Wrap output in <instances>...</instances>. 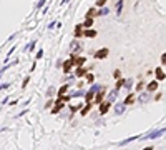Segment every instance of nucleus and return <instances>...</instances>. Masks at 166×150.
I'll return each mask as SVG.
<instances>
[{"label":"nucleus","instance_id":"obj_7","mask_svg":"<svg viewBox=\"0 0 166 150\" xmlns=\"http://www.w3.org/2000/svg\"><path fill=\"white\" fill-rule=\"evenodd\" d=\"M154 74H156V79L158 80H165L166 79V74L163 72V68H156V70H154Z\"/></svg>","mask_w":166,"mask_h":150},{"label":"nucleus","instance_id":"obj_11","mask_svg":"<svg viewBox=\"0 0 166 150\" xmlns=\"http://www.w3.org/2000/svg\"><path fill=\"white\" fill-rule=\"evenodd\" d=\"M83 35V25H76V29H75V37L78 38Z\"/></svg>","mask_w":166,"mask_h":150},{"label":"nucleus","instance_id":"obj_26","mask_svg":"<svg viewBox=\"0 0 166 150\" xmlns=\"http://www.w3.org/2000/svg\"><path fill=\"white\" fill-rule=\"evenodd\" d=\"M106 0H96V7H105Z\"/></svg>","mask_w":166,"mask_h":150},{"label":"nucleus","instance_id":"obj_13","mask_svg":"<svg viewBox=\"0 0 166 150\" xmlns=\"http://www.w3.org/2000/svg\"><path fill=\"white\" fill-rule=\"evenodd\" d=\"M149 100V93L146 92V93H141V97H140V104H146Z\"/></svg>","mask_w":166,"mask_h":150},{"label":"nucleus","instance_id":"obj_31","mask_svg":"<svg viewBox=\"0 0 166 150\" xmlns=\"http://www.w3.org/2000/svg\"><path fill=\"white\" fill-rule=\"evenodd\" d=\"M82 95H83L82 92H76V93H73V95H71V97H82Z\"/></svg>","mask_w":166,"mask_h":150},{"label":"nucleus","instance_id":"obj_1","mask_svg":"<svg viewBox=\"0 0 166 150\" xmlns=\"http://www.w3.org/2000/svg\"><path fill=\"white\" fill-rule=\"evenodd\" d=\"M62 65H63V72H65V74H68V72H71V68H73V67H75V63H73V57H70V58H68V60H66V62H63Z\"/></svg>","mask_w":166,"mask_h":150},{"label":"nucleus","instance_id":"obj_21","mask_svg":"<svg viewBox=\"0 0 166 150\" xmlns=\"http://www.w3.org/2000/svg\"><path fill=\"white\" fill-rule=\"evenodd\" d=\"M95 15H96V8H90V10L87 12V17H91V18H93Z\"/></svg>","mask_w":166,"mask_h":150},{"label":"nucleus","instance_id":"obj_19","mask_svg":"<svg viewBox=\"0 0 166 150\" xmlns=\"http://www.w3.org/2000/svg\"><path fill=\"white\" fill-rule=\"evenodd\" d=\"M87 83H93V80H95V77H93V74H90V72H87Z\"/></svg>","mask_w":166,"mask_h":150},{"label":"nucleus","instance_id":"obj_12","mask_svg":"<svg viewBox=\"0 0 166 150\" xmlns=\"http://www.w3.org/2000/svg\"><path fill=\"white\" fill-rule=\"evenodd\" d=\"M156 88H158V82H156V80H153V82L148 83V92H154Z\"/></svg>","mask_w":166,"mask_h":150},{"label":"nucleus","instance_id":"obj_25","mask_svg":"<svg viewBox=\"0 0 166 150\" xmlns=\"http://www.w3.org/2000/svg\"><path fill=\"white\" fill-rule=\"evenodd\" d=\"M93 95H95V92H91V90L88 92V93H87V102H90V100L93 99Z\"/></svg>","mask_w":166,"mask_h":150},{"label":"nucleus","instance_id":"obj_14","mask_svg":"<svg viewBox=\"0 0 166 150\" xmlns=\"http://www.w3.org/2000/svg\"><path fill=\"white\" fill-rule=\"evenodd\" d=\"M85 74H87V68H83V67L80 65L78 68H76V77H83Z\"/></svg>","mask_w":166,"mask_h":150},{"label":"nucleus","instance_id":"obj_17","mask_svg":"<svg viewBox=\"0 0 166 150\" xmlns=\"http://www.w3.org/2000/svg\"><path fill=\"white\" fill-rule=\"evenodd\" d=\"M133 102H135V95H133V93H130L128 99L124 100V105H130V104H133Z\"/></svg>","mask_w":166,"mask_h":150},{"label":"nucleus","instance_id":"obj_3","mask_svg":"<svg viewBox=\"0 0 166 150\" xmlns=\"http://www.w3.org/2000/svg\"><path fill=\"white\" fill-rule=\"evenodd\" d=\"M108 54H110V50H108V49L96 50V52H95V58H98V60H101V58H106Z\"/></svg>","mask_w":166,"mask_h":150},{"label":"nucleus","instance_id":"obj_10","mask_svg":"<svg viewBox=\"0 0 166 150\" xmlns=\"http://www.w3.org/2000/svg\"><path fill=\"white\" fill-rule=\"evenodd\" d=\"M91 25H93V18H91V17H87V18H85V24H83V29H90Z\"/></svg>","mask_w":166,"mask_h":150},{"label":"nucleus","instance_id":"obj_27","mask_svg":"<svg viewBox=\"0 0 166 150\" xmlns=\"http://www.w3.org/2000/svg\"><path fill=\"white\" fill-rule=\"evenodd\" d=\"M123 83H124V80H123V79H120V80H118V83H116V88H120L121 85H123Z\"/></svg>","mask_w":166,"mask_h":150},{"label":"nucleus","instance_id":"obj_5","mask_svg":"<svg viewBox=\"0 0 166 150\" xmlns=\"http://www.w3.org/2000/svg\"><path fill=\"white\" fill-rule=\"evenodd\" d=\"M83 35H85V37H88V38H93V37H96V30L85 29V30H83Z\"/></svg>","mask_w":166,"mask_h":150},{"label":"nucleus","instance_id":"obj_23","mask_svg":"<svg viewBox=\"0 0 166 150\" xmlns=\"http://www.w3.org/2000/svg\"><path fill=\"white\" fill-rule=\"evenodd\" d=\"M90 108H91V105H90V104H87V107H85V108H83V110H82V115H87Z\"/></svg>","mask_w":166,"mask_h":150},{"label":"nucleus","instance_id":"obj_2","mask_svg":"<svg viewBox=\"0 0 166 150\" xmlns=\"http://www.w3.org/2000/svg\"><path fill=\"white\" fill-rule=\"evenodd\" d=\"M70 50H71V54H78L80 50H82V43L78 40H73L70 43Z\"/></svg>","mask_w":166,"mask_h":150},{"label":"nucleus","instance_id":"obj_18","mask_svg":"<svg viewBox=\"0 0 166 150\" xmlns=\"http://www.w3.org/2000/svg\"><path fill=\"white\" fill-rule=\"evenodd\" d=\"M68 87H70V85H68V83H65V85H63V87L60 88V90H58V95H63V93H66V90H68Z\"/></svg>","mask_w":166,"mask_h":150},{"label":"nucleus","instance_id":"obj_6","mask_svg":"<svg viewBox=\"0 0 166 150\" xmlns=\"http://www.w3.org/2000/svg\"><path fill=\"white\" fill-rule=\"evenodd\" d=\"M63 108V104H62V100H57L55 102V107H53V110H52V113H58L60 110Z\"/></svg>","mask_w":166,"mask_h":150},{"label":"nucleus","instance_id":"obj_29","mask_svg":"<svg viewBox=\"0 0 166 150\" xmlns=\"http://www.w3.org/2000/svg\"><path fill=\"white\" fill-rule=\"evenodd\" d=\"M45 2H47V0H40V2L37 4V7H38V8H40V7H43V4H45Z\"/></svg>","mask_w":166,"mask_h":150},{"label":"nucleus","instance_id":"obj_30","mask_svg":"<svg viewBox=\"0 0 166 150\" xmlns=\"http://www.w3.org/2000/svg\"><path fill=\"white\" fill-rule=\"evenodd\" d=\"M143 87H145V85H143V83H141V82L136 85V88H138V90H141V88H143Z\"/></svg>","mask_w":166,"mask_h":150},{"label":"nucleus","instance_id":"obj_8","mask_svg":"<svg viewBox=\"0 0 166 150\" xmlns=\"http://www.w3.org/2000/svg\"><path fill=\"white\" fill-rule=\"evenodd\" d=\"M103 97H105V90H103V88H101V90L98 92V95H96L95 102H96V104H101V102H103Z\"/></svg>","mask_w":166,"mask_h":150},{"label":"nucleus","instance_id":"obj_24","mask_svg":"<svg viewBox=\"0 0 166 150\" xmlns=\"http://www.w3.org/2000/svg\"><path fill=\"white\" fill-rule=\"evenodd\" d=\"M106 13H108V8H101V10L96 12V15H106Z\"/></svg>","mask_w":166,"mask_h":150},{"label":"nucleus","instance_id":"obj_15","mask_svg":"<svg viewBox=\"0 0 166 150\" xmlns=\"http://www.w3.org/2000/svg\"><path fill=\"white\" fill-rule=\"evenodd\" d=\"M163 132H165V130H158V132H153V133H149V135H148V138H158V137H159V135H161Z\"/></svg>","mask_w":166,"mask_h":150},{"label":"nucleus","instance_id":"obj_4","mask_svg":"<svg viewBox=\"0 0 166 150\" xmlns=\"http://www.w3.org/2000/svg\"><path fill=\"white\" fill-rule=\"evenodd\" d=\"M110 107H111V102H110V100H106L105 104H101L100 105V115H105V113L110 110Z\"/></svg>","mask_w":166,"mask_h":150},{"label":"nucleus","instance_id":"obj_20","mask_svg":"<svg viewBox=\"0 0 166 150\" xmlns=\"http://www.w3.org/2000/svg\"><path fill=\"white\" fill-rule=\"evenodd\" d=\"M121 7H123V0H118V4H116V13L118 15L121 13Z\"/></svg>","mask_w":166,"mask_h":150},{"label":"nucleus","instance_id":"obj_22","mask_svg":"<svg viewBox=\"0 0 166 150\" xmlns=\"http://www.w3.org/2000/svg\"><path fill=\"white\" fill-rule=\"evenodd\" d=\"M124 88H126V90H130V88H131V85H133V80H124Z\"/></svg>","mask_w":166,"mask_h":150},{"label":"nucleus","instance_id":"obj_16","mask_svg":"<svg viewBox=\"0 0 166 150\" xmlns=\"http://www.w3.org/2000/svg\"><path fill=\"white\" fill-rule=\"evenodd\" d=\"M116 95H118V88H115V90H113L111 93L108 95V100H110V102H113V100L116 99Z\"/></svg>","mask_w":166,"mask_h":150},{"label":"nucleus","instance_id":"obj_9","mask_svg":"<svg viewBox=\"0 0 166 150\" xmlns=\"http://www.w3.org/2000/svg\"><path fill=\"white\" fill-rule=\"evenodd\" d=\"M124 107H126L124 104H118V105L115 107V113H118V115H120V113H123V112H124Z\"/></svg>","mask_w":166,"mask_h":150},{"label":"nucleus","instance_id":"obj_28","mask_svg":"<svg viewBox=\"0 0 166 150\" xmlns=\"http://www.w3.org/2000/svg\"><path fill=\"white\" fill-rule=\"evenodd\" d=\"M161 63H163V65H166V54L161 55Z\"/></svg>","mask_w":166,"mask_h":150}]
</instances>
